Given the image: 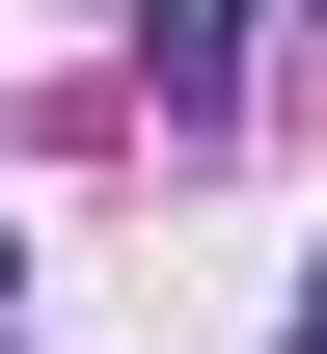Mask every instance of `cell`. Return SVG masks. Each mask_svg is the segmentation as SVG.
Returning <instances> with one entry per match:
<instances>
[{"label":"cell","mask_w":327,"mask_h":354,"mask_svg":"<svg viewBox=\"0 0 327 354\" xmlns=\"http://www.w3.org/2000/svg\"><path fill=\"white\" fill-rule=\"evenodd\" d=\"M273 354H327V300H300V327H273Z\"/></svg>","instance_id":"6da1fadb"},{"label":"cell","mask_w":327,"mask_h":354,"mask_svg":"<svg viewBox=\"0 0 327 354\" xmlns=\"http://www.w3.org/2000/svg\"><path fill=\"white\" fill-rule=\"evenodd\" d=\"M0 272H28V245H0Z\"/></svg>","instance_id":"7a4b0ae2"},{"label":"cell","mask_w":327,"mask_h":354,"mask_svg":"<svg viewBox=\"0 0 327 354\" xmlns=\"http://www.w3.org/2000/svg\"><path fill=\"white\" fill-rule=\"evenodd\" d=\"M300 28H327V0H300Z\"/></svg>","instance_id":"3957f363"}]
</instances>
